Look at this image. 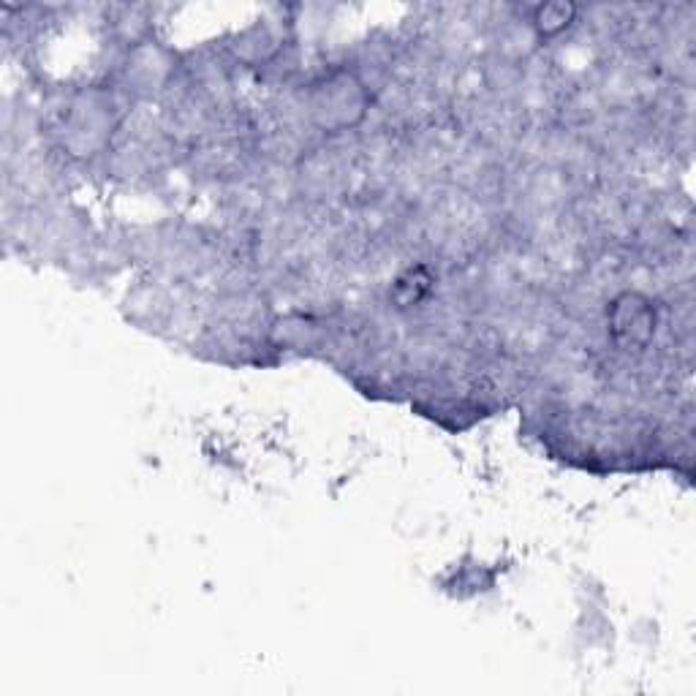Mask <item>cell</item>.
Wrapping results in <instances>:
<instances>
[{
	"instance_id": "cell-1",
	"label": "cell",
	"mask_w": 696,
	"mask_h": 696,
	"mask_svg": "<svg viewBox=\"0 0 696 696\" xmlns=\"http://www.w3.org/2000/svg\"><path fill=\"white\" fill-rule=\"evenodd\" d=\"M574 20H577V9L569 3H550V6H536L531 11V28L539 39L561 36Z\"/></svg>"
}]
</instances>
